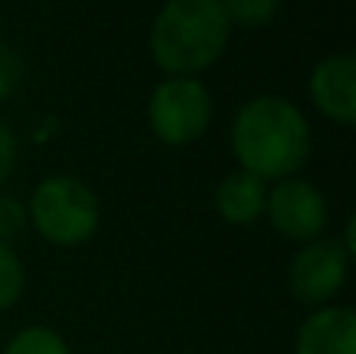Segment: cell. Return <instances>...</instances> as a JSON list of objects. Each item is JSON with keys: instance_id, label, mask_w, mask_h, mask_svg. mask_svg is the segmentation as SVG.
<instances>
[{"instance_id": "14", "label": "cell", "mask_w": 356, "mask_h": 354, "mask_svg": "<svg viewBox=\"0 0 356 354\" xmlns=\"http://www.w3.org/2000/svg\"><path fill=\"white\" fill-rule=\"evenodd\" d=\"M29 226V210L19 198L13 194H0V242L10 245L16 236H22V229Z\"/></svg>"}, {"instance_id": "3", "label": "cell", "mask_w": 356, "mask_h": 354, "mask_svg": "<svg viewBox=\"0 0 356 354\" xmlns=\"http://www.w3.org/2000/svg\"><path fill=\"white\" fill-rule=\"evenodd\" d=\"M29 223L44 242L56 248H79L91 242L100 229V198L88 182L75 176H47L35 185L31 201L25 204Z\"/></svg>"}, {"instance_id": "2", "label": "cell", "mask_w": 356, "mask_h": 354, "mask_svg": "<svg viewBox=\"0 0 356 354\" xmlns=\"http://www.w3.org/2000/svg\"><path fill=\"white\" fill-rule=\"evenodd\" d=\"M232 41L222 0H166L150 22L147 47L166 75H197L209 69Z\"/></svg>"}, {"instance_id": "7", "label": "cell", "mask_w": 356, "mask_h": 354, "mask_svg": "<svg viewBox=\"0 0 356 354\" xmlns=\"http://www.w3.org/2000/svg\"><path fill=\"white\" fill-rule=\"evenodd\" d=\"M309 98L325 119L338 125H353L356 119V56L332 54L319 60L309 72Z\"/></svg>"}, {"instance_id": "1", "label": "cell", "mask_w": 356, "mask_h": 354, "mask_svg": "<svg viewBox=\"0 0 356 354\" xmlns=\"http://www.w3.org/2000/svg\"><path fill=\"white\" fill-rule=\"evenodd\" d=\"M228 141L238 169L263 182H282L307 167L313 132L294 100L259 94L238 107Z\"/></svg>"}, {"instance_id": "10", "label": "cell", "mask_w": 356, "mask_h": 354, "mask_svg": "<svg viewBox=\"0 0 356 354\" xmlns=\"http://www.w3.org/2000/svg\"><path fill=\"white\" fill-rule=\"evenodd\" d=\"M0 354H72V351H69V342L56 330L35 323L13 332Z\"/></svg>"}, {"instance_id": "4", "label": "cell", "mask_w": 356, "mask_h": 354, "mask_svg": "<svg viewBox=\"0 0 356 354\" xmlns=\"http://www.w3.org/2000/svg\"><path fill=\"white\" fill-rule=\"evenodd\" d=\"M213 123V94L197 75H166L147 98V125L166 148L200 141Z\"/></svg>"}, {"instance_id": "13", "label": "cell", "mask_w": 356, "mask_h": 354, "mask_svg": "<svg viewBox=\"0 0 356 354\" xmlns=\"http://www.w3.org/2000/svg\"><path fill=\"white\" fill-rule=\"evenodd\" d=\"M22 79H25V60L19 56V50L0 44V104L19 91Z\"/></svg>"}, {"instance_id": "5", "label": "cell", "mask_w": 356, "mask_h": 354, "mask_svg": "<svg viewBox=\"0 0 356 354\" xmlns=\"http://www.w3.org/2000/svg\"><path fill=\"white\" fill-rule=\"evenodd\" d=\"M350 273V251L338 238H316L294 254L288 267V288L300 305L325 307L341 295Z\"/></svg>"}, {"instance_id": "12", "label": "cell", "mask_w": 356, "mask_h": 354, "mask_svg": "<svg viewBox=\"0 0 356 354\" xmlns=\"http://www.w3.org/2000/svg\"><path fill=\"white\" fill-rule=\"evenodd\" d=\"M25 292V267L6 242H0V314L10 311Z\"/></svg>"}, {"instance_id": "9", "label": "cell", "mask_w": 356, "mask_h": 354, "mask_svg": "<svg viewBox=\"0 0 356 354\" xmlns=\"http://www.w3.org/2000/svg\"><path fill=\"white\" fill-rule=\"evenodd\" d=\"M266 194H269V188H266L263 179L244 173V169H232V173H225L222 182L216 185L213 207L222 223L250 226L266 213Z\"/></svg>"}, {"instance_id": "15", "label": "cell", "mask_w": 356, "mask_h": 354, "mask_svg": "<svg viewBox=\"0 0 356 354\" xmlns=\"http://www.w3.org/2000/svg\"><path fill=\"white\" fill-rule=\"evenodd\" d=\"M16 163H19V138L6 125V119H0V185L13 176Z\"/></svg>"}, {"instance_id": "8", "label": "cell", "mask_w": 356, "mask_h": 354, "mask_svg": "<svg viewBox=\"0 0 356 354\" xmlns=\"http://www.w3.org/2000/svg\"><path fill=\"white\" fill-rule=\"evenodd\" d=\"M294 354H356V314L344 305L316 307L297 330Z\"/></svg>"}, {"instance_id": "6", "label": "cell", "mask_w": 356, "mask_h": 354, "mask_svg": "<svg viewBox=\"0 0 356 354\" xmlns=\"http://www.w3.org/2000/svg\"><path fill=\"white\" fill-rule=\"evenodd\" d=\"M266 217L269 226L288 242H316L328 226V201L313 182L307 179H282L266 194Z\"/></svg>"}, {"instance_id": "11", "label": "cell", "mask_w": 356, "mask_h": 354, "mask_svg": "<svg viewBox=\"0 0 356 354\" xmlns=\"http://www.w3.org/2000/svg\"><path fill=\"white\" fill-rule=\"evenodd\" d=\"M232 29H266L282 10V0H222Z\"/></svg>"}]
</instances>
